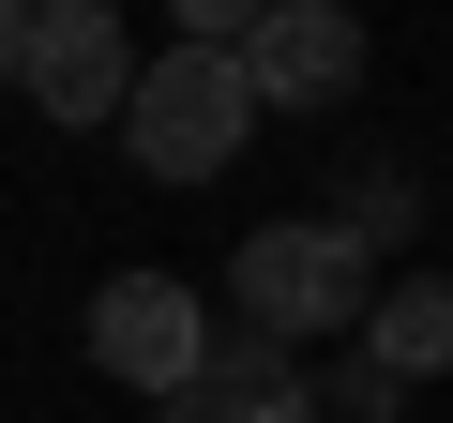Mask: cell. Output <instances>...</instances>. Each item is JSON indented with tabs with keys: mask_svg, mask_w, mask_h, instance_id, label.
<instances>
[{
	"mask_svg": "<svg viewBox=\"0 0 453 423\" xmlns=\"http://www.w3.org/2000/svg\"><path fill=\"white\" fill-rule=\"evenodd\" d=\"M166 423H318V393H303L273 348H226V363H211V378H196Z\"/></svg>",
	"mask_w": 453,
	"mask_h": 423,
	"instance_id": "obj_7",
	"label": "cell"
},
{
	"mask_svg": "<svg viewBox=\"0 0 453 423\" xmlns=\"http://www.w3.org/2000/svg\"><path fill=\"white\" fill-rule=\"evenodd\" d=\"M242 61H257V106H348L363 91V31L333 16V0H273Z\"/></svg>",
	"mask_w": 453,
	"mask_h": 423,
	"instance_id": "obj_5",
	"label": "cell"
},
{
	"mask_svg": "<svg viewBox=\"0 0 453 423\" xmlns=\"http://www.w3.org/2000/svg\"><path fill=\"white\" fill-rule=\"evenodd\" d=\"M91 363L121 378V393H151V408H181L226 348H211V303L181 288V273H106L91 288Z\"/></svg>",
	"mask_w": 453,
	"mask_h": 423,
	"instance_id": "obj_4",
	"label": "cell"
},
{
	"mask_svg": "<svg viewBox=\"0 0 453 423\" xmlns=\"http://www.w3.org/2000/svg\"><path fill=\"white\" fill-rule=\"evenodd\" d=\"M0 76L46 121H136V91H151L106 0H16V16H0Z\"/></svg>",
	"mask_w": 453,
	"mask_h": 423,
	"instance_id": "obj_3",
	"label": "cell"
},
{
	"mask_svg": "<svg viewBox=\"0 0 453 423\" xmlns=\"http://www.w3.org/2000/svg\"><path fill=\"white\" fill-rule=\"evenodd\" d=\"M257 121H273V106H257V61H242V46H166L151 91H136V121H121V151H136L151 181H211V166H242Z\"/></svg>",
	"mask_w": 453,
	"mask_h": 423,
	"instance_id": "obj_1",
	"label": "cell"
},
{
	"mask_svg": "<svg viewBox=\"0 0 453 423\" xmlns=\"http://www.w3.org/2000/svg\"><path fill=\"white\" fill-rule=\"evenodd\" d=\"M226 303H242L257 348H288V333H363V318H378V273H363L348 227L288 212V227H257L242 258H226Z\"/></svg>",
	"mask_w": 453,
	"mask_h": 423,
	"instance_id": "obj_2",
	"label": "cell"
},
{
	"mask_svg": "<svg viewBox=\"0 0 453 423\" xmlns=\"http://www.w3.org/2000/svg\"><path fill=\"white\" fill-rule=\"evenodd\" d=\"M363 363H378L393 393L453 378V273H408V288H378V318H363Z\"/></svg>",
	"mask_w": 453,
	"mask_h": 423,
	"instance_id": "obj_6",
	"label": "cell"
}]
</instances>
